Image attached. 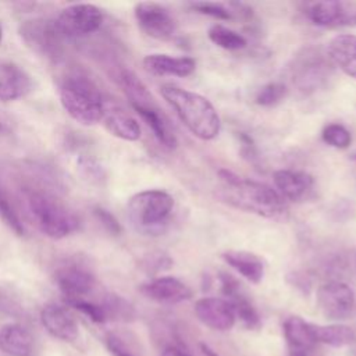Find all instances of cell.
<instances>
[{"label": "cell", "instance_id": "obj_1", "mask_svg": "<svg viewBox=\"0 0 356 356\" xmlns=\"http://www.w3.org/2000/svg\"><path fill=\"white\" fill-rule=\"evenodd\" d=\"M221 197L231 206L266 218H280L286 206L277 191L266 184L242 178L232 171L220 170Z\"/></svg>", "mask_w": 356, "mask_h": 356}, {"label": "cell", "instance_id": "obj_2", "mask_svg": "<svg viewBox=\"0 0 356 356\" xmlns=\"http://www.w3.org/2000/svg\"><path fill=\"white\" fill-rule=\"evenodd\" d=\"M160 93L196 138L211 140L220 134L221 121L209 99L170 83L163 85Z\"/></svg>", "mask_w": 356, "mask_h": 356}, {"label": "cell", "instance_id": "obj_3", "mask_svg": "<svg viewBox=\"0 0 356 356\" xmlns=\"http://www.w3.org/2000/svg\"><path fill=\"white\" fill-rule=\"evenodd\" d=\"M58 97L64 111L85 127L100 122L107 108L99 86L81 72H70L63 78Z\"/></svg>", "mask_w": 356, "mask_h": 356}, {"label": "cell", "instance_id": "obj_4", "mask_svg": "<svg viewBox=\"0 0 356 356\" xmlns=\"http://www.w3.org/2000/svg\"><path fill=\"white\" fill-rule=\"evenodd\" d=\"M22 196L29 220L44 236L58 241L78 229V217L51 193L28 188Z\"/></svg>", "mask_w": 356, "mask_h": 356}, {"label": "cell", "instance_id": "obj_5", "mask_svg": "<svg viewBox=\"0 0 356 356\" xmlns=\"http://www.w3.org/2000/svg\"><path fill=\"white\" fill-rule=\"evenodd\" d=\"M118 83L131 107L152 129L156 139L164 147L175 149L178 145L177 136L146 85L129 70H122L120 72Z\"/></svg>", "mask_w": 356, "mask_h": 356}, {"label": "cell", "instance_id": "obj_6", "mask_svg": "<svg viewBox=\"0 0 356 356\" xmlns=\"http://www.w3.org/2000/svg\"><path fill=\"white\" fill-rule=\"evenodd\" d=\"M174 207L172 196L163 189H146L129 197L127 211L134 227L145 234L163 229Z\"/></svg>", "mask_w": 356, "mask_h": 356}, {"label": "cell", "instance_id": "obj_7", "mask_svg": "<svg viewBox=\"0 0 356 356\" xmlns=\"http://www.w3.org/2000/svg\"><path fill=\"white\" fill-rule=\"evenodd\" d=\"M53 278L65 302L89 299L97 285L93 270L81 257L61 260L54 268Z\"/></svg>", "mask_w": 356, "mask_h": 356}, {"label": "cell", "instance_id": "obj_8", "mask_svg": "<svg viewBox=\"0 0 356 356\" xmlns=\"http://www.w3.org/2000/svg\"><path fill=\"white\" fill-rule=\"evenodd\" d=\"M103 18V11L97 6L78 3L63 8L53 22L63 39H76L96 32Z\"/></svg>", "mask_w": 356, "mask_h": 356}, {"label": "cell", "instance_id": "obj_9", "mask_svg": "<svg viewBox=\"0 0 356 356\" xmlns=\"http://www.w3.org/2000/svg\"><path fill=\"white\" fill-rule=\"evenodd\" d=\"M138 26L147 36L157 40H168L174 36L177 24L170 11L159 3L140 1L134 8Z\"/></svg>", "mask_w": 356, "mask_h": 356}, {"label": "cell", "instance_id": "obj_10", "mask_svg": "<svg viewBox=\"0 0 356 356\" xmlns=\"http://www.w3.org/2000/svg\"><path fill=\"white\" fill-rule=\"evenodd\" d=\"M309 19L318 26H356V1L327 0L307 4Z\"/></svg>", "mask_w": 356, "mask_h": 356}, {"label": "cell", "instance_id": "obj_11", "mask_svg": "<svg viewBox=\"0 0 356 356\" xmlns=\"http://www.w3.org/2000/svg\"><path fill=\"white\" fill-rule=\"evenodd\" d=\"M317 306L324 317L343 320L353 310V291L345 282L328 281L317 289Z\"/></svg>", "mask_w": 356, "mask_h": 356}, {"label": "cell", "instance_id": "obj_12", "mask_svg": "<svg viewBox=\"0 0 356 356\" xmlns=\"http://www.w3.org/2000/svg\"><path fill=\"white\" fill-rule=\"evenodd\" d=\"M19 33L26 46L33 51L46 57L58 56L63 38L57 32L53 21L44 18L25 21L19 28Z\"/></svg>", "mask_w": 356, "mask_h": 356}, {"label": "cell", "instance_id": "obj_13", "mask_svg": "<svg viewBox=\"0 0 356 356\" xmlns=\"http://www.w3.org/2000/svg\"><path fill=\"white\" fill-rule=\"evenodd\" d=\"M218 280L221 292L225 296L224 299L228 300L229 305L232 306L235 317L239 318V321L249 330L259 328L261 324L260 316L253 303L250 302V299L242 291L241 284L227 273H220Z\"/></svg>", "mask_w": 356, "mask_h": 356}, {"label": "cell", "instance_id": "obj_14", "mask_svg": "<svg viewBox=\"0 0 356 356\" xmlns=\"http://www.w3.org/2000/svg\"><path fill=\"white\" fill-rule=\"evenodd\" d=\"M139 292L145 298L163 305H177L193 296L192 289L184 281L171 275L157 277L143 282L139 286Z\"/></svg>", "mask_w": 356, "mask_h": 356}, {"label": "cell", "instance_id": "obj_15", "mask_svg": "<svg viewBox=\"0 0 356 356\" xmlns=\"http://www.w3.org/2000/svg\"><path fill=\"white\" fill-rule=\"evenodd\" d=\"M193 310L203 325L216 331H228L236 321L232 306L222 298H200L195 302Z\"/></svg>", "mask_w": 356, "mask_h": 356}, {"label": "cell", "instance_id": "obj_16", "mask_svg": "<svg viewBox=\"0 0 356 356\" xmlns=\"http://www.w3.org/2000/svg\"><path fill=\"white\" fill-rule=\"evenodd\" d=\"M40 321L46 331L64 342H74L79 337V327L71 312L57 303H47L40 310Z\"/></svg>", "mask_w": 356, "mask_h": 356}, {"label": "cell", "instance_id": "obj_17", "mask_svg": "<svg viewBox=\"0 0 356 356\" xmlns=\"http://www.w3.org/2000/svg\"><path fill=\"white\" fill-rule=\"evenodd\" d=\"M33 88L32 76L17 63L0 60V102H14L26 96Z\"/></svg>", "mask_w": 356, "mask_h": 356}, {"label": "cell", "instance_id": "obj_18", "mask_svg": "<svg viewBox=\"0 0 356 356\" xmlns=\"http://www.w3.org/2000/svg\"><path fill=\"white\" fill-rule=\"evenodd\" d=\"M143 68L157 76H188L191 75L195 68H196V61L192 57H172L168 54H161V53H154V54H147L142 60Z\"/></svg>", "mask_w": 356, "mask_h": 356}, {"label": "cell", "instance_id": "obj_19", "mask_svg": "<svg viewBox=\"0 0 356 356\" xmlns=\"http://www.w3.org/2000/svg\"><path fill=\"white\" fill-rule=\"evenodd\" d=\"M0 352L7 356H32L33 335L21 323H7L0 327Z\"/></svg>", "mask_w": 356, "mask_h": 356}, {"label": "cell", "instance_id": "obj_20", "mask_svg": "<svg viewBox=\"0 0 356 356\" xmlns=\"http://www.w3.org/2000/svg\"><path fill=\"white\" fill-rule=\"evenodd\" d=\"M273 179L278 192L292 202H300L309 197L314 185L309 174L296 170H278L274 172Z\"/></svg>", "mask_w": 356, "mask_h": 356}, {"label": "cell", "instance_id": "obj_21", "mask_svg": "<svg viewBox=\"0 0 356 356\" xmlns=\"http://www.w3.org/2000/svg\"><path fill=\"white\" fill-rule=\"evenodd\" d=\"M330 60L348 76L356 79V35L334 36L327 47Z\"/></svg>", "mask_w": 356, "mask_h": 356}, {"label": "cell", "instance_id": "obj_22", "mask_svg": "<svg viewBox=\"0 0 356 356\" xmlns=\"http://www.w3.org/2000/svg\"><path fill=\"white\" fill-rule=\"evenodd\" d=\"M284 337L291 348V352H303L310 353L317 345L312 323L305 321L299 316H289L282 325Z\"/></svg>", "mask_w": 356, "mask_h": 356}, {"label": "cell", "instance_id": "obj_23", "mask_svg": "<svg viewBox=\"0 0 356 356\" xmlns=\"http://www.w3.org/2000/svg\"><path fill=\"white\" fill-rule=\"evenodd\" d=\"M222 260L252 284H259L264 277L263 260L248 250H227L221 254Z\"/></svg>", "mask_w": 356, "mask_h": 356}, {"label": "cell", "instance_id": "obj_24", "mask_svg": "<svg viewBox=\"0 0 356 356\" xmlns=\"http://www.w3.org/2000/svg\"><path fill=\"white\" fill-rule=\"evenodd\" d=\"M102 121L104 124V128L118 139L135 142L142 135L139 122L134 117H131L128 113L120 108L107 107Z\"/></svg>", "mask_w": 356, "mask_h": 356}, {"label": "cell", "instance_id": "obj_25", "mask_svg": "<svg viewBox=\"0 0 356 356\" xmlns=\"http://www.w3.org/2000/svg\"><path fill=\"white\" fill-rule=\"evenodd\" d=\"M312 328H313V335L317 343L341 348L355 341V332L352 331L350 327L343 324H328V325L312 324Z\"/></svg>", "mask_w": 356, "mask_h": 356}, {"label": "cell", "instance_id": "obj_26", "mask_svg": "<svg viewBox=\"0 0 356 356\" xmlns=\"http://www.w3.org/2000/svg\"><path fill=\"white\" fill-rule=\"evenodd\" d=\"M207 35H209V39L216 46L225 49V50H241V49L246 47V39L241 33H238L227 26H222L220 24L210 26Z\"/></svg>", "mask_w": 356, "mask_h": 356}, {"label": "cell", "instance_id": "obj_27", "mask_svg": "<svg viewBox=\"0 0 356 356\" xmlns=\"http://www.w3.org/2000/svg\"><path fill=\"white\" fill-rule=\"evenodd\" d=\"M321 138L327 145L335 149H346L352 142L350 132L343 125L337 122L325 125L321 132Z\"/></svg>", "mask_w": 356, "mask_h": 356}, {"label": "cell", "instance_id": "obj_28", "mask_svg": "<svg viewBox=\"0 0 356 356\" xmlns=\"http://www.w3.org/2000/svg\"><path fill=\"white\" fill-rule=\"evenodd\" d=\"M0 217L4 221V224L18 236L25 234V228L24 224L21 222L18 214L15 213L14 207L11 206L6 192L3 191V188L0 186Z\"/></svg>", "mask_w": 356, "mask_h": 356}, {"label": "cell", "instance_id": "obj_29", "mask_svg": "<svg viewBox=\"0 0 356 356\" xmlns=\"http://www.w3.org/2000/svg\"><path fill=\"white\" fill-rule=\"evenodd\" d=\"M104 346L111 356H140V353L128 342L122 335L117 332H107L103 338Z\"/></svg>", "mask_w": 356, "mask_h": 356}, {"label": "cell", "instance_id": "obj_30", "mask_svg": "<svg viewBox=\"0 0 356 356\" xmlns=\"http://www.w3.org/2000/svg\"><path fill=\"white\" fill-rule=\"evenodd\" d=\"M286 95V86L281 82H270L267 85H264L257 96H256V103L259 106H275L278 104L281 100H284Z\"/></svg>", "mask_w": 356, "mask_h": 356}, {"label": "cell", "instance_id": "obj_31", "mask_svg": "<svg viewBox=\"0 0 356 356\" xmlns=\"http://www.w3.org/2000/svg\"><path fill=\"white\" fill-rule=\"evenodd\" d=\"M191 7L196 10L200 14H206L209 17L217 18V19H232V11L222 3L217 1H193L191 3Z\"/></svg>", "mask_w": 356, "mask_h": 356}, {"label": "cell", "instance_id": "obj_32", "mask_svg": "<svg viewBox=\"0 0 356 356\" xmlns=\"http://www.w3.org/2000/svg\"><path fill=\"white\" fill-rule=\"evenodd\" d=\"M93 216L96 217V220L103 225V228L110 232L111 235H120L122 228L121 224L118 222V220L114 217L113 213H110L108 210H106L104 207L96 206L93 209Z\"/></svg>", "mask_w": 356, "mask_h": 356}, {"label": "cell", "instance_id": "obj_33", "mask_svg": "<svg viewBox=\"0 0 356 356\" xmlns=\"http://www.w3.org/2000/svg\"><path fill=\"white\" fill-rule=\"evenodd\" d=\"M0 312L14 317H18L24 313L19 300L8 289L3 286H0Z\"/></svg>", "mask_w": 356, "mask_h": 356}, {"label": "cell", "instance_id": "obj_34", "mask_svg": "<svg viewBox=\"0 0 356 356\" xmlns=\"http://www.w3.org/2000/svg\"><path fill=\"white\" fill-rule=\"evenodd\" d=\"M161 356H191V355H188L186 352H184V350L175 348V346H168V348L164 349Z\"/></svg>", "mask_w": 356, "mask_h": 356}, {"label": "cell", "instance_id": "obj_35", "mask_svg": "<svg viewBox=\"0 0 356 356\" xmlns=\"http://www.w3.org/2000/svg\"><path fill=\"white\" fill-rule=\"evenodd\" d=\"M200 348H202V350H203V353H204L206 356H218L217 352H214V350H213L209 345H206V343H202Z\"/></svg>", "mask_w": 356, "mask_h": 356}, {"label": "cell", "instance_id": "obj_36", "mask_svg": "<svg viewBox=\"0 0 356 356\" xmlns=\"http://www.w3.org/2000/svg\"><path fill=\"white\" fill-rule=\"evenodd\" d=\"M291 356H310V353H303V352H291Z\"/></svg>", "mask_w": 356, "mask_h": 356}, {"label": "cell", "instance_id": "obj_37", "mask_svg": "<svg viewBox=\"0 0 356 356\" xmlns=\"http://www.w3.org/2000/svg\"><path fill=\"white\" fill-rule=\"evenodd\" d=\"M3 39V28H1V24H0V42Z\"/></svg>", "mask_w": 356, "mask_h": 356}, {"label": "cell", "instance_id": "obj_38", "mask_svg": "<svg viewBox=\"0 0 356 356\" xmlns=\"http://www.w3.org/2000/svg\"><path fill=\"white\" fill-rule=\"evenodd\" d=\"M353 353H355V356H356V342H355V348H353Z\"/></svg>", "mask_w": 356, "mask_h": 356}]
</instances>
